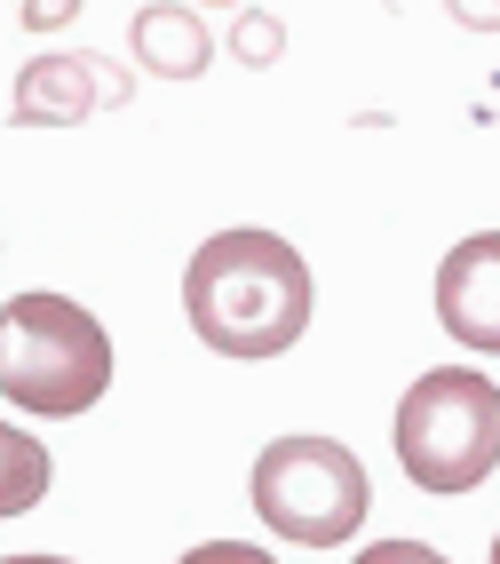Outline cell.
Wrapping results in <instances>:
<instances>
[{
	"label": "cell",
	"mask_w": 500,
	"mask_h": 564,
	"mask_svg": "<svg viewBox=\"0 0 500 564\" xmlns=\"http://www.w3.org/2000/svg\"><path fill=\"white\" fill-rule=\"evenodd\" d=\"M88 64H96V96H104V111L135 104V72H128V64H111V56H88Z\"/></svg>",
	"instance_id": "cell-13"
},
{
	"label": "cell",
	"mask_w": 500,
	"mask_h": 564,
	"mask_svg": "<svg viewBox=\"0 0 500 564\" xmlns=\"http://www.w3.org/2000/svg\"><path fill=\"white\" fill-rule=\"evenodd\" d=\"M247 494H254L262 533H279L294 549H341V541H358L366 517H373L366 462L341 437H318V430H294V437L262 445Z\"/></svg>",
	"instance_id": "cell-4"
},
{
	"label": "cell",
	"mask_w": 500,
	"mask_h": 564,
	"mask_svg": "<svg viewBox=\"0 0 500 564\" xmlns=\"http://www.w3.org/2000/svg\"><path fill=\"white\" fill-rule=\"evenodd\" d=\"M398 469L421 494H477L500 469V382L477 366H430L398 398Z\"/></svg>",
	"instance_id": "cell-3"
},
{
	"label": "cell",
	"mask_w": 500,
	"mask_h": 564,
	"mask_svg": "<svg viewBox=\"0 0 500 564\" xmlns=\"http://www.w3.org/2000/svg\"><path fill=\"white\" fill-rule=\"evenodd\" d=\"M350 564H453V556H437L430 541H413V533H390V541H366Z\"/></svg>",
	"instance_id": "cell-10"
},
{
	"label": "cell",
	"mask_w": 500,
	"mask_h": 564,
	"mask_svg": "<svg viewBox=\"0 0 500 564\" xmlns=\"http://www.w3.org/2000/svg\"><path fill=\"white\" fill-rule=\"evenodd\" d=\"M128 56H135V72H151V80H199L215 64V32L199 24L191 0H151V9L128 17Z\"/></svg>",
	"instance_id": "cell-7"
},
{
	"label": "cell",
	"mask_w": 500,
	"mask_h": 564,
	"mask_svg": "<svg viewBox=\"0 0 500 564\" xmlns=\"http://www.w3.org/2000/svg\"><path fill=\"white\" fill-rule=\"evenodd\" d=\"M492 564H500V533H492Z\"/></svg>",
	"instance_id": "cell-17"
},
{
	"label": "cell",
	"mask_w": 500,
	"mask_h": 564,
	"mask_svg": "<svg viewBox=\"0 0 500 564\" xmlns=\"http://www.w3.org/2000/svg\"><path fill=\"white\" fill-rule=\"evenodd\" d=\"M111 390V334L72 294H9L0 303V398L41 413V422H80Z\"/></svg>",
	"instance_id": "cell-2"
},
{
	"label": "cell",
	"mask_w": 500,
	"mask_h": 564,
	"mask_svg": "<svg viewBox=\"0 0 500 564\" xmlns=\"http://www.w3.org/2000/svg\"><path fill=\"white\" fill-rule=\"evenodd\" d=\"M311 311H318L311 262L279 231L239 223V231L199 239L183 262V318L215 358H239V366L286 358L311 334Z\"/></svg>",
	"instance_id": "cell-1"
},
{
	"label": "cell",
	"mask_w": 500,
	"mask_h": 564,
	"mask_svg": "<svg viewBox=\"0 0 500 564\" xmlns=\"http://www.w3.org/2000/svg\"><path fill=\"white\" fill-rule=\"evenodd\" d=\"M0 564H72V556H41V549H32V556H0Z\"/></svg>",
	"instance_id": "cell-15"
},
{
	"label": "cell",
	"mask_w": 500,
	"mask_h": 564,
	"mask_svg": "<svg viewBox=\"0 0 500 564\" xmlns=\"http://www.w3.org/2000/svg\"><path fill=\"white\" fill-rule=\"evenodd\" d=\"M230 56H239L247 72H262V64H279V56H286V24H279L271 9H247L239 24H230Z\"/></svg>",
	"instance_id": "cell-9"
},
{
	"label": "cell",
	"mask_w": 500,
	"mask_h": 564,
	"mask_svg": "<svg viewBox=\"0 0 500 564\" xmlns=\"http://www.w3.org/2000/svg\"><path fill=\"white\" fill-rule=\"evenodd\" d=\"M437 326L460 350L500 358V231H469L437 262Z\"/></svg>",
	"instance_id": "cell-5"
},
{
	"label": "cell",
	"mask_w": 500,
	"mask_h": 564,
	"mask_svg": "<svg viewBox=\"0 0 500 564\" xmlns=\"http://www.w3.org/2000/svg\"><path fill=\"white\" fill-rule=\"evenodd\" d=\"M48 485H56L48 445L32 437V430H17V422H0V517L41 509V501H48Z\"/></svg>",
	"instance_id": "cell-8"
},
{
	"label": "cell",
	"mask_w": 500,
	"mask_h": 564,
	"mask_svg": "<svg viewBox=\"0 0 500 564\" xmlns=\"http://www.w3.org/2000/svg\"><path fill=\"white\" fill-rule=\"evenodd\" d=\"M88 111H104L88 48H64V56H32V64L17 72V96H9V128H80Z\"/></svg>",
	"instance_id": "cell-6"
},
{
	"label": "cell",
	"mask_w": 500,
	"mask_h": 564,
	"mask_svg": "<svg viewBox=\"0 0 500 564\" xmlns=\"http://www.w3.org/2000/svg\"><path fill=\"white\" fill-rule=\"evenodd\" d=\"M445 17L460 32H500V0H445Z\"/></svg>",
	"instance_id": "cell-14"
},
{
	"label": "cell",
	"mask_w": 500,
	"mask_h": 564,
	"mask_svg": "<svg viewBox=\"0 0 500 564\" xmlns=\"http://www.w3.org/2000/svg\"><path fill=\"white\" fill-rule=\"evenodd\" d=\"M175 564H279L262 541H199V549H183Z\"/></svg>",
	"instance_id": "cell-11"
},
{
	"label": "cell",
	"mask_w": 500,
	"mask_h": 564,
	"mask_svg": "<svg viewBox=\"0 0 500 564\" xmlns=\"http://www.w3.org/2000/svg\"><path fill=\"white\" fill-rule=\"evenodd\" d=\"M80 9H88V0H24L17 24L24 32H64V24H80Z\"/></svg>",
	"instance_id": "cell-12"
},
{
	"label": "cell",
	"mask_w": 500,
	"mask_h": 564,
	"mask_svg": "<svg viewBox=\"0 0 500 564\" xmlns=\"http://www.w3.org/2000/svg\"><path fill=\"white\" fill-rule=\"evenodd\" d=\"M191 9H239V0H191Z\"/></svg>",
	"instance_id": "cell-16"
}]
</instances>
